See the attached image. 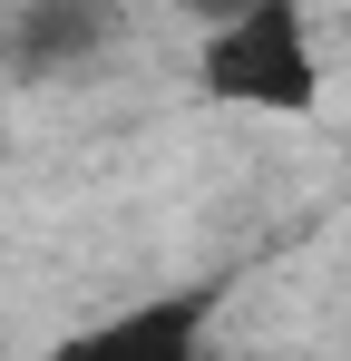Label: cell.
Segmentation results:
<instances>
[{
  "label": "cell",
  "mask_w": 351,
  "mask_h": 361,
  "mask_svg": "<svg viewBox=\"0 0 351 361\" xmlns=\"http://www.w3.org/2000/svg\"><path fill=\"white\" fill-rule=\"evenodd\" d=\"M205 88L234 98V108L302 118V108L322 98V59H312L302 0H244L234 20H215V39H205Z\"/></svg>",
  "instance_id": "cell-1"
},
{
  "label": "cell",
  "mask_w": 351,
  "mask_h": 361,
  "mask_svg": "<svg viewBox=\"0 0 351 361\" xmlns=\"http://www.w3.org/2000/svg\"><path fill=\"white\" fill-rule=\"evenodd\" d=\"M205 322H215L205 293H156V302H127L108 322L68 332V342L39 352V361H205Z\"/></svg>",
  "instance_id": "cell-2"
},
{
  "label": "cell",
  "mask_w": 351,
  "mask_h": 361,
  "mask_svg": "<svg viewBox=\"0 0 351 361\" xmlns=\"http://www.w3.org/2000/svg\"><path fill=\"white\" fill-rule=\"evenodd\" d=\"M98 39H108V0H20V20H10L20 68H78Z\"/></svg>",
  "instance_id": "cell-3"
},
{
  "label": "cell",
  "mask_w": 351,
  "mask_h": 361,
  "mask_svg": "<svg viewBox=\"0 0 351 361\" xmlns=\"http://www.w3.org/2000/svg\"><path fill=\"white\" fill-rule=\"evenodd\" d=\"M185 10H195V20H234L244 0H185Z\"/></svg>",
  "instance_id": "cell-4"
}]
</instances>
